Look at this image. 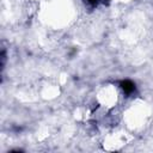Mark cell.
<instances>
[{
    "mask_svg": "<svg viewBox=\"0 0 153 153\" xmlns=\"http://www.w3.org/2000/svg\"><path fill=\"white\" fill-rule=\"evenodd\" d=\"M120 86L122 88V91L126 93V94H131L134 91H135V84L131 82L130 80H123L120 82Z\"/></svg>",
    "mask_w": 153,
    "mask_h": 153,
    "instance_id": "1",
    "label": "cell"
}]
</instances>
